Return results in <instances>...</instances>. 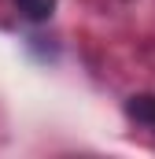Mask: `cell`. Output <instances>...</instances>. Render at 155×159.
I'll return each mask as SVG.
<instances>
[{
	"instance_id": "obj_2",
	"label": "cell",
	"mask_w": 155,
	"mask_h": 159,
	"mask_svg": "<svg viewBox=\"0 0 155 159\" xmlns=\"http://www.w3.org/2000/svg\"><path fill=\"white\" fill-rule=\"evenodd\" d=\"M126 111H129V119H137V122L155 129V96H133L126 104Z\"/></svg>"
},
{
	"instance_id": "obj_1",
	"label": "cell",
	"mask_w": 155,
	"mask_h": 159,
	"mask_svg": "<svg viewBox=\"0 0 155 159\" xmlns=\"http://www.w3.org/2000/svg\"><path fill=\"white\" fill-rule=\"evenodd\" d=\"M15 7H19V15H26L30 22H44V19H52L55 0H15Z\"/></svg>"
}]
</instances>
